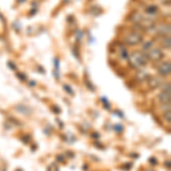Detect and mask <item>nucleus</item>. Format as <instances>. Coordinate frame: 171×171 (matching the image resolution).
Returning a JSON list of instances; mask_svg holds the SVG:
<instances>
[{
  "instance_id": "f257e3e1",
  "label": "nucleus",
  "mask_w": 171,
  "mask_h": 171,
  "mask_svg": "<svg viewBox=\"0 0 171 171\" xmlns=\"http://www.w3.org/2000/svg\"><path fill=\"white\" fill-rule=\"evenodd\" d=\"M129 62H130V64L134 67L139 69V67H144L147 64L148 59H147V57H146L145 54L139 53V52H135L131 56H129Z\"/></svg>"
},
{
  "instance_id": "f03ea898",
  "label": "nucleus",
  "mask_w": 171,
  "mask_h": 171,
  "mask_svg": "<svg viewBox=\"0 0 171 171\" xmlns=\"http://www.w3.org/2000/svg\"><path fill=\"white\" fill-rule=\"evenodd\" d=\"M141 40H143L141 34L137 33V32H131V33H129L128 35H126L124 42L127 45H129V46H136L139 42H141Z\"/></svg>"
},
{
  "instance_id": "7ed1b4c3",
  "label": "nucleus",
  "mask_w": 171,
  "mask_h": 171,
  "mask_svg": "<svg viewBox=\"0 0 171 171\" xmlns=\"http://www.w3.org/2000/svg\"><path fill=\"white\" fill-rule=\"evenodd\" d=\"M164 54L160 48H152L147 52V59H152V61H160L161 58H163Z\"/></svg>"
},
{
  "instance_id": "20e7f679",
  "label": "nucleus",
  "mask_w": 171,
  "mask_h": 171,
  "mask_svg": "<svg viewBox=\"0 0 171 171\" xmlns=\"http://www.w3.org/2000/svg\"><path fill=\"white\" fill-rule=\"evenodd\" d=\"M159 101L162 104H170V84H168L166 89L159 95Z\"/></svg>"
},
{
  "instance_id": "39448f33",
  "label": "nucleus",
  "mask_w": 171,
  "mask_h": 171,
  "mask_svg": "<svg viewBox=\"0 0 171 171\" xmlns=\"http://www.w3.org/2000/svg\"><path fill=\"white\" fill-rule=\"evenodd\" d=\"M158 71L161 75H169L171 71V64L170 62H163L162 64H160L158 66Z\"/></svg>"
},
{
  "instance_id": "423d86ee",
  "label": "nucleus",
  "mask_w": 171,
  "mask_h": 171,
  "mask_svg": "<svg viewBox=\"0 0 171 171\" xmlns=\"http://www.w3.org/2000/svg\"><path fill=\"white\" fill-rule=\"evenodd\" d=\"M155 32L160 35H169L170 34V25L169 24H161L155 27Z\"/></svg>"
},
{
  "instance_id": "0eeeda50",
  "label": "nucleus",
  "mask_w": 171,
  "mask_h": 171,
  "mask_svg": "<svg viewBox=\"0 0 171 171\" xmlns=\"http://www.w3.org/2000/svg\"><path fill=\"white\" fill-rule=\"evenodd\" d=\"M158 12H159V8L155 5H151V6H148L147 9H146V13L148 14V15H156Z\"/></svg>"
},
{
  "instance_id": "6e6552de",
  "label": "nucleus",
  "mask_w": 171,
  "mask_h": 171,
  "mask_svg": "<svg viewBox=\"0 0 171 171\" xmlns=\"http://www.w3.org/2000/svg\"><path fill=\"white\" fill-rule=\"evenodd\" d=\"M130 20H131L132 22H135V23H137V24H138V23H139L141 20H143V16H141L139 13H134L131 16H130Z\"/></svg>"
},
{
  "instance_id": "1a4fd4ad",
  "label": "nucleus",
  "mask_w": 171,
  "mask_h": 171,
  "mask_svg": "<svg viewBox=\"0 0 171 171\" xmlns=\"http://www.w3.org/2000/svg\"><path fill=\"white\" fill-rule=\"evenodd\" d=\"M153 46H154L153 41H147L146 44L143 45V50H144V52H148L149 49L153 48Z\"/></svg>"
},
{
  "instance_id": "9d476101",
  "label": "nucleus",
  "mask_w": 171,
  "mask_h": 171,
  "mask_svg": "<svg viewBox=\"0 0 171 171\" xmlns=\"http://www.w3.org/2000/svg\"><path fill=\"white\" fill-rule=\"evenodd\" d=\"M121 50H120V54H121V58L123 59H128L129 58V54H128V50L124 47H121Z\"/></svg>"
},
{
  "instance_id": "9b49d317",
  "label": "nucleus",
  "mask_w": 171,
  "mask_h": 171,
  "mask_svg": "<svg viewBox=\"0 0 171 171\" xmlns=\"http://www.w3.org/2000/svg\"><path fill=\"white\" fill-rule=\"evenodd\" d=\"M163 47L167 49H170V37L168 35V38L166 37L164 40H163Z\"/></svg>"
},
{
  "instance_id": "f8f14e48",
  "label": "nucleus",
  "mask_w": 171,
  "mask_h": 171,
  "mask_svg": "<svg viewBox=\"0 0 171 171\" xmlns=\"http://www.w3.org/2000/svg\"><path fill=\"white\" fill-rule=\"evenodd\" d=\"M164 119H166V120H167L168 122H170V121H171L170 111H168V112H166V113H164Z\"/></svg>"
},
{
  "instance_id": "ddd939ff",
  "label": "nucleus",
  "mask_w": 171,
  "mask_h": 171,
  "mask_svg": "<svg viewBox=\"0 0 171 171\" xmlns=\"http://www.w3.org/2000/svg\"><path fill=\"white\" fill-rule=\"evenodd\" d=\"M48 171H58V168H57L55 164H53V166H50V167L48 168Z\"/></svg>"
}]
</instances>
